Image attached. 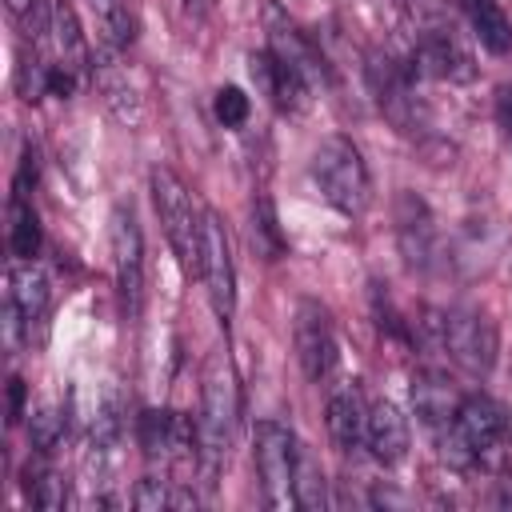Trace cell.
Instances as JSON below:
<instances>
[{"instance_id": "obj_1", "label": "cell", "mask_w": 512, "mask_h": 512, "mask_svg": "<svg viewBox=\"0 0 512 512\" xmlns=\"http://www.w3.org/2000/svg\"><path fill=\"white\" fill-rule=\"evenodd\" d=\"M240 424V388L232 360L224 352L208 356L204 376H200V416H196V436H200V464L208 476L228 460L232 440Z\"/></svg>"}, {"instance_id": "obj_2", "label": "cell", "mask_w": 512, "mask_h": 512, "mask_svg": "<svg viewBox=\"0 0 512 512\" xmlns=\"http://www.w3.org/2000/svg\"><path fill=\"white\" fill-rule=\"evenodd\" d=\"M308 176L320 188V196L344 212V216H364V208L372 204V176L368 164L360 156V148L348 136H328L320 140V148L308 160Z\"/></svg>"}, {"instance_id": "obj_3", "label": "cell", "mask_w": 512, "mask_h": 512, "mask_svg": "<svg viewBox=\"0 0 512 512\" xmlns=\"http://www.w3.org/2000/svg\"><path fill=\"white\" fill-rule=\"evenodd\" d=\"M148 188H152V204H156V216L164 224V236L180 260V268L188 276H196L200 268V228H204V212L196 208L192 192L184 188V180L172 172V168H152L148 172Z\"/></svg>"}, {"instance_id": "obj_4", "label": "cell", "mask_w": 512, "mask_h": 512, "mask_svg": "<svg viewBox=\"0 0 512 512\" xmlns=\"http://www.w3.org/2000/svg\"><path fill=\"white\" fill-rule=\"evenodd\" d=\"M432 328H436L440 348L464 372H472V376H488L492 372V364H496V324L488 320V312L456 304V308L436 312Z\"/></svg>"}, {"instance_id": "obj_5", "label": "cell", "mask_w": 512, "mask_h": 512, "mask_svg": "<svg viewBox=\"0 0 512 512\" xmlns=\"http://www.w3.org/2000/svg\"><path fill=\"white\" fill-rule=\"evenodd\" d=\"M296 452H300V440L284 420L268 416V420L256 424L252 460H256V476H260V492H264L268 508H296V500H292Z\"/></svg>"}, {"instance_id": "obj_6", "label": "cell", "mask_w": 512, "mask_h": 512, "mask_svg": "<svg viewBox=\"0 0 512 512\" xmlns=\"http://www.w3.org/2000/svg\"><path fill=\"white\" fill-rule=\"evenodd\" d=\"M196 280L208 292V304L220 320L236 312V264H232V244L224 232V220L204 208V228H200V268Z\"/></svg>"}, {"instance_id": "obj_7", "label": "cell", "mask_w": 512, "mask_h": 512, "mask_svg": "<svg viewBox=\"0 0 512 512\" xmlns=\"http://www.w3.org/2000/svg\"><path fill=\"white\" fill-rule=\"evenodd\" d=\"M292 340H296V360L300 372L320 384L332 376L336 368V332H332V316L320 300H300L296 304V320H292Z\"/></svg>"}, {"instance_id": "obj_8", "label": "cell", "mask_w": 512, "mask_h": 512, "mask_svg": "<svg viewBox=\"0 0 512 512\" xmlns=\"http://www.w3.org/2000/svg\"><path fill=\"white\" fill-rule=\"evenodd\" d=\"M112 268H116L120 304L136 320L140 304H144V236H140L132 208H124V204L112 212Z\"/></svg>"}, {"instance_id": "obj_9", "label": "cell", "mask_w": 512, "mask_h": 512, "mask_svg": "<svg viewBox=\"0 0 512 512\" xmlns=\"http://www.w3.org/2000/svg\"><path fill=\"white\" fill-rule=\"evenodd\" d=\"M48 316V276L32 260H16L8 268V300H4V320H8V340L28 336L32 328L44 324Z\"/></svg>"}, {"instance_id": "obj_10", "label": "cell", "mask_w": 512, "mask_h": 512, "mask_svg": "<svg viewBox=\"0 0 512 512\" xmlns=\"http://www.w3.org/2000/svg\"><path fill=\"white\" fill-rule=\"evenodd\" d=\"M136 436H140L144 456H152V460H192V456H200L196 420L184 416V412L148 408L136 420Z\"/></svg>"}, {"instance_id": "obj_11", "label": "cell", "mask_w": 512, "mask_h": 512, "mask_svg": "<svg viewBox=\"0 0 512 512\" xmlns=\"http://www.w3.org/2000/svg\"><path fill=\"white\" fill-rule=\"evenodd\" d=\"M396 244H400V256L408 260V268L424 272V268L436 264V252H440L436 216L416 192L396 196Z\"/></svg>"}, {"instance_id": "obj_12", "label": "cell", "mask_w": 512, "mask_h": 512, "mask_svg": "<svg viewBox=\"0 0 512 512\" xmlns=\"http://www.w3.org/2000/svg\"><path fill=\"white\" fill-rule=\"evenodd\" d=\"M92 84L104 100V108L124 124V128H140L144 124V96L136 88V80L128 76V68L120 64V52L100 48L92 56Z\"/></svg>"}, {"instance_id": "obj_13", "label": "cell", "mask_w": 512, "mask_h": 512, "mask_svg": "<svg viewBox=\"0 0 512 512\" xmlns=\"http://www.w3.org/2000/svg\"><path fill=\"white\" fill-rule=\"evenodd\" d=\"M264 24H268V52H272L280 64H288L300 80H308L312 92H316V88L328 80V68H324V60H320V52L312 48V40H308L276 4H268Z\"/></svg>"}, {"instance_id": "obj_14", "label": "cell", "mask_w": 512, "mask_h": 512, "mask_svg": "<svg viewBox=\"0 0 512 512\" xmlns=\"http://www.w3.org/2000/svg\"><path fill=\"white\" fill-rule=\"evenodd\" d=\"M368 84H372V92H376L380 112H384L400 132H412V128H416V92H412V76H408L392 56L372 52V56H368Z\"/></svg>"}, {"instance_id": "obj_15", "label": "cell", "mask_w": 512, "mask_h": 512, "mask_svg": "<svg viewBox=\"0 0 512 512\" xmlns=\"http://www.w3.org/2000/svg\"><path fill=\"white\" fill-rule=\"evenodd\" d=\"M412 68L428 80H448V84H464L472 80V56L460 48V40L452 36V28H424L412 52Z\"/></svg>"}, {"instance_id": "obj_16", "label": "cell", "mask_w": 512, "mask_h": 512, "mask_svg": "<svg viewBox=\"0 0 512 512\" xmlns=\"http://www.w3.org/2000/svg\"><path fill=\"white\" fill-rule=\"evenodd\" d=\"M452 428H456V436L464 440V448L480 460V456H488V452L504 440V432H508V416H504V408H500L492 396H484V392H468V396H460V408H456Z\"/></svg>"}, {"instance_id": "obj_17", "label": "cell", "mask_w": 512, "mask_h": 512, "mask_svg": "<svg viewBox=\"0 0 512 512\" xmlns=\"http://www.w3.org/2000/svg\"><path fill=\"white\" fill-rule=\"evenodd\" d=\"M324 424H328V436L340 452H352L364 444V432H368V404H364V392L356 380H344L328 392V404H324Z\"/></svg>"}, {"instance_id": "obj_18", "label": "cell", "mask_w": 512, "mask_h": 512, "mask_svg": "<svg viewBox=\"0 0 512 512\" xmlns=\"http://www.w3.org/2000/svg\"><path fill=\"white\" fill-rule=\"evenodd\" d=\"M408 420L404 412L392 404V400H376L368 404V432H364V444L372 452L376 464L384 468H396L404 456H408Z\"/></svg>"}, {"instance_id": "obj_19", "label": "cell", "mask_w": 512, "mask_h": 512, "mask_svg": "<svg viewBox=\"0 0 512 512\" xmlns=\"http://www.w3.org/2000/svg\"><path fill=\"white\" fill-rule=\"evenodd\" d=\"M252 76H256V84L264 88V96L276 104V108H284V112H304L308 108V100H312V84L308 80H300L288 64H280L272 52H252Z\"/></svg>"}, {"instance_id": "obj_20", "label": "cell", "mask_w": 512, "mask_h": 512, "mask_svg": "<svg viewBox=\"0 0 512 512\" xmlns=\"http://www.w3.org/2000/svg\"><path fill=\"white\" fill-rule=\"evenodd\" d=\"M48 40L56 48V64L80 72V76H92V52H88V40L80 32V20H76V8L68 0H56L52 4V28H48Z\"/></svg>"}, {"instance_id": "obj_21", "label": "cell", "mask_w": 512, "mask_h": 512, "mask_svg": "<svg viewBox=\"0 0 512 512\" xmlns=\"http://www.w3.org/2000/svg\"><path fill=\"white\" fill-rule=\"evenodd\" d=\"M412 408L420 416L424 428L440 432L456 420V408H460V396L452 392V384H444V376L436 372H420L412 376Z\"/></svg>"}, {"instance_id": "obj_22", "label": "cell", "mask_w": 512, "mask_h": 512, "mask_svg": "<svg viewBox=\"0 0 512 512\" xmlns=\"http://www.w3.org/2000/svg\"><path fill=\"white\" fill-rule=\"evenodd\" d=\"M460 4H464V16H468L476 40L492 56H504L512 48V20L504 16V8L496 0H460Z\"/></svg>"}, {"instance_id": "obj_23", "label": "cell", "mask_w": 512, "mask_h": 512, "mask_svg": "<svg viewBox=\"0 0 512 512\" xmlns=\"http://www.w3.org/2000/svg\"><path fill=\"white\" fill-rule=\"evenodd\" d=\"M24 496L32 508L56 512L68 500V484L60 480V472L48 464V452H32V460L24 464Z\"/></svg>"}, {"instance_id": "obj_24", "label": "cell", "mask_w": 512, "mask_h": 512, "mask_svg": "<svg viewBox=\"0 0 512 512\" xmlns=\"http://www.w3.org/2000/svg\"><path fill=\"white\" fill-rule=\"evenodd\" d=\"M40 216H36V208L28 204V196L24 192H12V200H8V252L16 256V260H36V252H40Z\"/></svg>"}, {"instance_id": "obj_25", "label": "cell", "mask_w": 512, "mask_h": 512, "mask_svg": "<svg viewBox=\"0 0 512 512\" xmlns=\"http://www.w3.org/2000/svg\"><path fill=\"white\" fill-rule=\"evenodd\" d=\"M92 8V20H96V40L100 48H112V52H124L132 44V16L120 0H88Z\"/></svg>"}, {"instance_id": "obj_26", "label": "cell", "mask_w": 512, "mask_h": 512, "mask_svg": "<svg viewBox=\"0 0 512 512\" xmlns=\"http://www.w3.org/2000/svg\"><path fill=\"white\" fill-rule=\"evenodd\" d=\"M292 500H296V508H308V512H316V508H324V504H328V480H324V472H320L316 456H312V452H304V444H300V452H296Z\"/></svg>"}, {"instance_id": "obj_27", "label": "cell", "mask_w": 512, "mask_h": 512, "mask_svg": "<svg viewBox=\"0 0 512 512\" xmlns=\"http://www.w3.org/2000/svg\"><path fill=\"white\" fill-rule=\"evenodd\" d=\"M120 432H124V404H120V392L108 384L100 392V404H96V416H92V448L96 452L116 448Z\"/></svg>"}, {"instance_id": "obj_28", "label": "cell", "mask_w": 512, "mask_h": 512, "mask_svg": "<svg viewBox=\"0 0 512 512\" xmlns=\"http://www.w3.org/2000/svg\"><path fill=\"white\" fill-rule=\"evenodd\" d=\"M64 432H68V416L56 408V404H44V408H36V412H28V444H32V452H56V444L64 440Z\"/></svg>"}, {"instance_id": "obj_29", "label": "cell", "mask_w": 512, "mask_h": 512, "mask_svg": "<svg viewBox=\"0 0 512 512\" xmlns=\"http://www.w3.org/2000/svg\"><path fill=\"white\" fill-rule=\"evenodd\" d=\"M252 240L264 248L268 260H280L284 248H288V240L280 232V220H276V208H272L268 196H256L252 200Z\"/></svg>"}, {"instance_id": "obj_30", "label": "cell", "mask_w": 512, "mask_h": 512, "mask_svg": "<svg viewBox=\"0 0 512 512\" xmlns=\"http://www.w3.org/2000/svg\"><path fill=\"white\" fill-rule=\"evenodd\" d=\"M188 504H196V496L176 492L172 480H156V476H144L132 492V508L140 512H164V508H188Z\"/></svg>"}, {"instance_id": "obj_31", "label": "cell", "mask_w": 512, "mask_h": 512, "mask_svg": "<svg viewBox=\"0 0 512 512\" xmlns=\"http://www.w3.org/2000/svg\"><path fill=\"white\" fill-rule=\"evenodd\" d=\"M8 16L16 20V28L24 32V40H32V48L40 40H48V28H52V8H44L40 0H4Z\"/></svg>"}, {"instance_id": "obj_32", "label": "cell", "mask_w": 512, "mask_h": 512, "mask_svg": "<svg viewBox=\"0 0 512 512\" xmlns=\"http://www.w3.org/2000/svg\"><path fill=\"white\" fill-rule=\"evenodd\" d=\"M212 112H216V120H220L224 128H240V124L248 120V112H252V100H248L244 88L224 84V88L216 92V100H212Z\"/></svg>"}, {"instance_id": "obj_33", "label": "cell", "mask_w": 512, "mask_h": 512, "mask_svg": "<svg viewBox=\"0 0 512 512\" xmlns=\"http://www.w3.org/2000/svg\"><path fill=\"white\" fill-rule=\"evenodd\" d=\"M16 92L24 100H40L48 96V64H40L36 56L20 52V64H16Z\"/></svg>"}, {"instance_id": "obj_34", "label": "cell", "mask_w": 512, "mask_h": 512, "mask_svg": "<svg viewBox=\"0 0 512 512\" xmlns=\"http://www.w3.org/2000/svg\"><path fill=\"white\" fill-rule=\"evenodd\" d=\"M80 72H72V68H64V64H48V96H56V100H72L76 96V88H80Z\"/></svg>"}, {"instance_id": "obj_35", "label": "cell", "mask_w": 512, "mask_h": 512, "mask_svg": "<svg viewBox=\"0 0 512 512\" xmlns=\"http://www.w3.org/2000/svg\"><path fill=\"white\" fill-rule=\"evenodd\" d=\"M20 416H28L24 412V380L12 376L8 380V424H20Z\"/></svg>"}, {"instance_id": "obj_36", "label": "cell", "mask_w": 512, "mask_h": 512, "mask_svg": "<svg viewBox=\"0 0 512 512\" xmlns=\"http://www.w3.org/2000/svg\"><path fill=\"white\" fill-rule=\"evenodd\" d=\"M496 120H500L504 136L512 140V84H500V92H496Z\"/></svg>"}, {"instance_id": "obj_37", "label": "cell", "mask_w": 512, "mask_h": 512, "mask_svg": "<svg viewBox=\"0 0 512 512\" xmlns=\"http://www.w3.org/2000/svg\"><path fill=\"white\" fill-rule=\"evenodd\" d=\"M508 264H512V256H508Z\"/></svg>"}]
</instances>
